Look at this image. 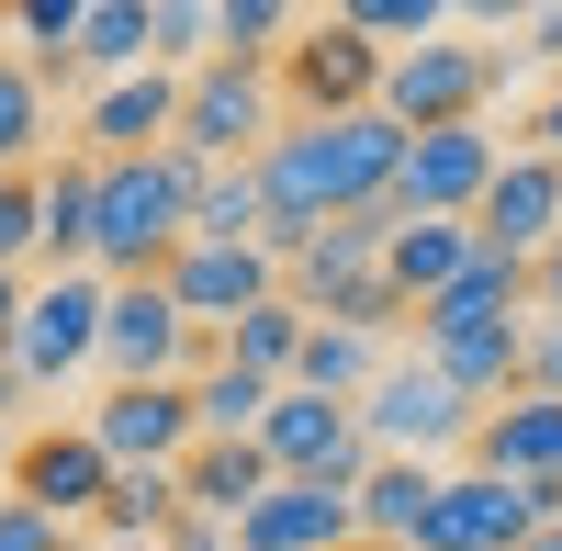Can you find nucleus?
I'll use <instances>...</instances> for the list:
<instances>
[{
    "instance_id": "39448f33",
    "label": "nucleus",
    "mask_w": 562,
    "mask_h": 551,
    "mask_svg": "<svg viewBox=\"0 0 562 551\" xmlns=\"http://www.w3.org/2000/svg\"><path fill=\"white\" fill-rule=\"evenodd\" d=\"M270 135H281V79L270 68H237V57L192 68V90H180V147L203 169H248Z\"/></svg>"
},
{
    "instance_id": "c9c22d12",
    "label": "nucleus",
    "mask_w": 562,
    "mask_h": 551,
    "mask_svg": "<svg viewBox=\"0 0 562 551\" xmlns=\"http://www.w3.org/2000/svg\"><path fill=\"white\" fill-rule=\"evenodd\" d=\"M529 304H540V315H562V248H540V259H529Z\"/></svg>"
},
{
    "instance_id": "cd10ccee",
    "label": "nucleus",
    "mask_w": 562,
    "mask_h": 551,
    "mask_svg": "<svg viewBox=\"0 0 562 551\" xmlns=\"http://www.w3.org/2000/svg\"><path fill=\"white\" fill-rule=\"evenodd\" d=\"M180 518H192V495H180V473H113V495H102V540H169Z\"/></svg>"
},
{
    "instance_id": "e433bc0d",
    "label": "nucleus",
    "mask_w": 562,
    "mask_h": 551,
    "mask_svg": "<svg viewBox=\"0 0 562 551\" xmlns=\"http://www.w3.org/2000/svg\"><path fill=\"white\" fill-rule=\"evenodd\" d=\"M529 135H540V158H562V79L540 90V113H529Z\"/></svg>"
},
{
    "instance_id": "a19ab883",
    "label": "nucleus",
    "mask_w": 562,
    "mask_h": 551,
    "mask_svg": "<svg viewBox=\"0 0 562 551\" xmlns=\"http://www.w3.org/2000/svg\"><path fill=\"white\" fill-rule=\"evenodd\" d=\"M90 551H169V540H90Z\"/></svg>"
},
{
    "instance_id": "412c9836",
    "label": "nucleus",
    "mask_w": 562,
    "mask_h": 551,
    "mask_svg": "<svg viewBox=\"0 0 562 551\" xmlns=\"http://www.w3.org/2000/svg\"><path fill=\"white\" fill-rule=\"evenodd\" d=\"M383 372H394V349H383V338H360V327H326V315H315V338H304V360H293V394L360 405Z\"/></svg>"
},
{
    "instance_id": "393cba45",
    "label": "nucleus",
    "mask_w": 562,
    "mask_h": 551,
    "mask_svg": "<svg viewBox=\"0 0 562 551\" xmlns=\"http://www.w3.org/2000/svg\"><path fill=\"white\" fill-rule=\"evenodd\" d=\"M192 237H203V248H270V192H259V158L203 180V203H192Z\"/></svg>"
},
{
    "instance_id": "b1692460",
    "label": "nucleus",
    "mask_w": 562,
    "mask_h": 551,
    "mask_svg": "<svg viewBox=\"0 0 562 551\" xmlns=\"http://www.w3.org/2000/svg\"><path fill=\"white\" fill-rule=\"evenodd\" d=\"M135 68H158V45H147V0H90V23H79V79L90 90H113Z\"/></svg>"
},
{
    "instance_id": "ea45409f",
    "label": "nucleus",
    "mask_w": 562,
    "mask_h": 551,
    "mask_svg": "<svg viewBox=\"0 0 562 551\" xmlns=\"http://www.w3.org/2000/svg\"><path fill=\"white\" fill-rule=\"evenodd\" d=\"M529 551H562V518H540V529H529Z\"/></svg>"
},
{
    "instance_id": "2f4dec72",
    "label": "nucleus",
    "mask_w": 562,
    "mask_h": 551,
    "mask_svg": "<svg viewBox=\"0 0 562 551\" xmlns=\"http://www.w3.org/2000/svg\"><path fill=\"white\" fill-rule=\"evenodd\" d=\"M0 551H79V529L45 518V507H23V495H0Z\"/></svg>"
},
{
    "instance_id": "f03ea898",
    "label": "nucleus",
    "mask_w": 562,
    "mask_h": 551,
    "mask_svg": "<svg viewBox=\"0 0 562 551\" xmlns=\"http://www.w3.org/2000/svg\"><path fill=\"white\" fill-rule=\"evenodd\" d=\"M360 428H371V450H383V462H439V450H473L484 405L461 394V383L439 372V360L394 349V372L360 394Z\"/></svg>"
},
{
    "instance_id": "dca6fc26",
    "label": "nucleus",
    "mask_w": 562,
    "mask_h": 551,
    "mask_svg": "<svg viewBox=\"0 0 562 551\" xmlns=\"http://www.w3.org/2000/svg\"><path fill=\"white\" fill-rule=\"evenodd\" d=\"M529 259H473L461 282L439 293V304H416V349H461V338H495V327H529Z\"/></svg>"
},
{
    "instance_id": "7ed1b4c3",
    "label": "nucleus",
    "mask_w": 562,
    "mask_h": 551,
    "mask_svg": "<svg viewBox=\"0 0 562 551\" xmlns=\"http://www.w3.org/2000/svg\"><path fill=\"white\" fill-rule=\"evenodd\" d=\"M383 45H371L360 23H304L293 34V57H281L270 79H281V124H338V113H383Z\"/></svg>"
},
{
    "instance_id": "f8f14e48",
    "label": "nucleus",
    "mask_w": 562,
    "mask_h": 551,
    "mask_svg": "<svg viewBox=\"0 0 562 551\" xmlns=\"http://www.w3.org/2000/svg\"><path fill=\"white\" fill-rule=\"evenodd\" d=\"M540 518H551V507H540V484L450 473V484H439V507H428V529H416V551H529Z\"/></svg>"
},
{
    "instance_id": "423d86ee",
    "label": "nucleus",
    "mask_w": 562,
    "mask_h": 551,
    "mask_svg": "<svg viewBox=\"0 0 562 551\" xmlns=\"http://www.w3.org/2000/svg\"><path fill=\"white\" fill-rule=\"evenodd\" d=\"M495 124H450V135H405V169H394V214L405 225H473L495 192Z\"/></svg>"
},
{
    "instance_id": "9b49d317",
    "label": "nucleus",
    "mask_w": 562,
    "mask_h": 551,
    "mask_svg": "<svg viewBox=\"0 0 562 551\" xmlns=\"http://www.w3.org/2000/svg\"><path fill=\"white\" fill-rule=\"evenodd\" d=\"M180 90H192L180 68H135V79H113V90H90L68 147H79V158H158V147H180Z\"/></svg>"
},
{
    "instance_id": "ddd939ff",
    "label": "nucleus",
    "mask_w": 562,
    "mask_h": 551,
    "mask_svg": "<svg viewBox=\"0 0 562 551\" xmlns=\"http://www.w3.org/2000/svg\"><path fill=\"white\" fill-rule=\"evenodd\" d=\"M12 495L79 529V518H102V495H113V450L90 439V428H23V450H12Z\"/></svg>"
},
{
    "instance_id": "a211bd4d",
    "label": "nucleus",
    "mask_w": 562,
    "mask_h": 551,
    "mask_svg": "<svg viewBox=\"0 0 562 551\" xmlns=\"http://www.w3.org/2000/svg\"><path fill=\"white\" fill-rule=\"evenodd\" d=\"M180 495H192L203 518H225V529H237V518H259L270 495H281V462H270L259 439H203L192 462H180Z\"/></svg>"
},
{
    "instance_id": "c85d7f7f",
    "label": "nucleus",
    "mask_w": 562,
    "mask_h": 551,
    "mask_svg": "<svg viewBox=\"0 0 562 551\" xmlns=\"http://www.w3.org/2000/svg\"><path fill=\"white\" fill-rule=\"evenodd\" d=\"M293 34L304 12H281V0H214V57H237V68H281Z\"/></svg>"
},
{
    "instance_id": "bb28decb",
    "label": "nucleus",
    "mask_w": 562,
    "mask_h": 551,
    "mask_svg": "<svg viewBox=\"0 0 562 551\" xmlns=\"http://www.w3.org/2000/svg\"><path fill=\"white\" fill-rule=\"evenodd\" d=\"M45 147H57V102L34 57H0V169H45Z\"/></svg>"
},
{
    "instance_id": "aec40b11",
    "label": "nucleus",
    "mask_w": 562,
    "mask_h": 551,
    "mask_svg": "<svg viewBox=\"0 0 562 551\" xmlns=\"http://www.w3.org/2000/svg\"><path fill=\"white\" fill-rule=\"evenodd\" d=\"M90 214H102V158L57 147V169H45V270H90Z\"/></svg>"
},
{
    "instance_id": "473e14b6",
    "label": "nucleus",
    "mask_w": 562,
    "mask_h": 551,
    "mask_svg": "<svg viewBox=\"0 0 562 551\" xmlns=\"http://www.w3.org/2000/svg\"><path fill=\"white\" fill-rule=\"evenodd\" d=\"M529 394L562 405V315H529Z\"/></svg>"
},
{
    "instance_id": "f257e3e1",
    "label": "nucleus",
    "mask_w": 562,
    "mask_h": 551,
    "mask_svg": "<svg viewBox=\"0 0 562 551\" xmlns=\"http://www.w3.org/2000/svg\"><path fill=\"white\" fill-rule=\"evenodd\" d=\"M203 158L158 147V158H102V214H90V270L102 282H158L192 248V203H203Z\"/></svg>"
},
{
    "instance_id": "a878e982",
    "label": "nucleus",
    "mask_w": 562,
    "mask_h": 551,
    "mask_svg": "<svg viewBox=\"0 0 562 551\" xmlns=\"http://www.w3.org/2000/svg\"><path fill=\"white\" fill-rule=\"evenodd\" d=\"M270 405H281V383L237 372V360H203V372H192V417H203V439H259Z\"/></svg>"
},
{
    "instance_id": "4c0bfd02",
    "label": "nucleus",
    "mask_w": 562,
    "mask_h": 551,
    "mask_svg": "<svg viewBox=\"0 0 562 551\" xmlns=\"http://www.w3.org/2000/svg\"><path fill=\"white\" fill-rule=\"evenodd\" d=\"M23 405H34V383H23V360H0V428H12Z\"/></svg>"
},
{
    "instance_id": "20e7f679",
    "label": "nucleus",
    "mask_w": 562,
    "mask_h": 551,
    "mask_svg": "<svg viewBox=\"0 0 562 551\" xmlns=\"http://www.w3.org/2000/svg\"><path fill=\"white\" fill-rule=\"evenodd\" d=\"M495 79H506L495 45L439 34V45H416V57H394V68H383V113H394L405 135H450V124H484Z\"/></svg>"
},
{
    "instance_id": "6e6552de",
    "label": "nucleus",
    "mask_w": 562,
    "mask_h": 551,
    "mask_svg": "<svg viewBox=\"0 0 562 551\" xmlns=\"http://www.w3.org/2000/svg\"><path fill=\"white\" fill-rule=\"evenodd\" d=\"M102 315H113V282H102V270H45L34 304H23V338H12L23 383L57 394L79 360H102Z\"/></svg>"
},
{
    "instance_id": "7c9ffc66",
    "label": "nucleus",
    "mask_w": 562,
    "mask_h": 551,
    "mask_svg": "<svg viewBox=\"0 0 562 551\" xmlns=\"http://www.w3.org/2000/svg\"><path fill=\"white\" fill-rule=\"evenodd\" d=\"M147 45H158V68H214V0H147Z\"/></svg>"
},
{
    "instance_id": "6ab92c4d",
    "label": "nucleus",
    "mask_w": 562,
    "mask_h": 551,
    "mask_svg": "<svg viewBox=\"0 0 562 551\" xmlns=\"http://www.w3.org/2000/svg\"><path fill=\"white\" fill-rule=\"evenodd\" d=\"M484 259V237L473 225H394V248H383V282L405 293V304H439L461 270Z\"/></svg>"
},
{
    "instance_id": "1a4fd4ad",
    "label": "nucleus",
    "mask_w": 562,
    "mask_h": 551,
    "mask_svg": "<svg viewBox=\"0 0 562 551\" xmlns=\"http://www.w3.org/2000/svg\"><path fill=\"white\" fill-rule=\"evenodd\" d=\"M90 439L113 450V473H180L203 450V417H192V383H113L102 405L79 417Z\"/></svg>"
},
{
    "instance_id": "f3484780",
    "label": "nucleus",
    "mask_w": 562,
    "mask_h": 551,
    "mask_svg": "<svg viewBox=\"0 0 562 551\" xmlns=\"http://www.w3.org/2000/svg\"><path fill=\"white\" fill-rule=\"evenodd\" d=\"M360 540V495L338 484H281L259 518H237V551H349Z\"/></svg>"
},
{
    "instance_id": "f704fd0d",
    "label": "nucleus",
    "mask_w": 562,
    "mask_h": 551,
    "mask_svg": "<svg viewBox=\"0 0 562 551\" xmlns=\"http://www.w3.org/2000/svg\"><path fill=\"white\" fill-rule=\"evenodd\" d=\"M518 34H529V45H518V57H540V68H562V12H529Z\"/></svg>"
},
{
    "instance_id": "9d476101",
    "label": "nucleus",
    "mask_w": 562,
    "mask_h": 551,
    "mask_svg": "<svg viewBox=\"0 0 562 551\" xmlns=\"http://www.w3.org/2000/svg\"><path fill=\"white\" fill-rule=\"evenodd\" d=\"M192 349H203V327L180 315L169 282H113V315H102V372L113 383H192Z\"/></svg>"
},
{
    "instance_id": "5701e85b",
    "label": "nucleus",
    "mask_w": 562,
    "mask_h": 551,
    "mask_svg": "<svg viewBox=\"0 0 562 551\" xmlns=\"http://www.w3.org/2000/svg\"><path fill=\"white\" fill-rule=\"evenodd\" d=\"M439 484H450L439 462H371V484H360V540H405V551H416Z\"/></svg>"
},
{
    "instance_id": "4468645a",
    "label": "nucleus",
    "mask_w": 562,
    "mask_h": 551,
    "mask_svg": "<svg viewBox=\"0 0 562 551\" xmlns=\"http://www.w3.org/2000/svg\"><path fill=\"white\" fill-rule=\"evenodd\" d=\"M158 282L180 293V315H192L203 338H225V327H237V315H259L270 293H293V282H281V259H270V248H203V237L180 248V259L158 270Z\"/></svg>"
},
{
    "instance_id": "2eb2a0df",
    "label": "nucleus",
    "mask_w": 562,
    "mask_h": 551,
    "mask_svg": "<svg viewBox=\"0 0 562 551\" xmlns=\"http://www.w3.org/2000/svg\"><path fill=\"white\" fill-rule=\"evenodd\" d=\"M473 237H484L495 259H540V248H562V158L506 147L495 192H484V214H473Z\"/></svg>"
},
{
    "instance_id": "c756f323",
    "label": "nucleus",
    "mask_w": 562,
    "mask_h": 551,
    "mask_svg": "<svg viewBox=\"0 0 562 551\" xmlns=\"http://www.w3.org/2000/svg\"><path fill=\"white\" fill-rule=\"evenodd\" d=\"M0 270H45V169H0Z\"/></svg>"
},
{
    "instance_id": "58836bf2",
    "label": "nucleus",
    "mask_w": 562,
    "mask_h": 551,
    "mask_svg": "<svg viewBox=\"0 0 562 551\" xmlns=\"http://www.w3.org/2000/svg\"><path fill=\"white\" fill-rule=\"evenodd\" d=\"M12 450H23V428H0V495H12Z\"/></svg>"
},
{
    "instance_id": "0eeeda50",
    "label": "nucleus",
    "mask_w": 562,
    "mask_h": 551,
    "mask_svg": "<svg viewBox=\"0 0 562 551\" xmlns=\"http://www.w3.org/2000/svg\"><path fill=\"white\" fill-rule=\"evenodd\" d=\"M259 450L281 462V484H338V495H360L371 462H383V450H371V428H360V405H326V394H293V383H281Z\"/></svg>"
},
{
    "instance_id": "79ce46f5",
    "label": "nucleus",
    "mask_w": 562,
    "mask_h": 551,
    "mask_svg": "<svg viewBox=\"0 0 562 551\" xmlns=\"http://www.w3.org/2000/svg\"><path fill=\"white\" fill-rule=\"evenodd\" d=\"M349 551H405V540H349Z\"/></svg>"
},
{
    "instance_id": "4be33fe9",
    "label": "nucleus",
    "mask_w": 562,
    "mask_h": 551,
    "mask_svg": "<svg viewBox=\"0 0 562 551\" xmlns=\"http://www.w3.org/2000/svg\"><path fill=\"white\" fill-rule=\"evenodd\" d=\"M304 338H315V315H304L293 293H270L259 315H237V327L214 338V360H237V372H259V383H293V360H304Z\"/></svg>"
},
{
    "instance_id": "72a5a7b5",
    "label": "nucleus",
    "mask_w": 562,
    "mask_h": 551,
    "mask_svg": "<svg viewBox=\"0 0 562 551\" xmlns=\"http://www.w3.org/2000/svg\"><path fill=\"white\" fill-rule=\"evenodd\" d=\"M23 304H34V282H23V270H0V360H12V338H23Z\"/></svg>"
}]
</instances>
